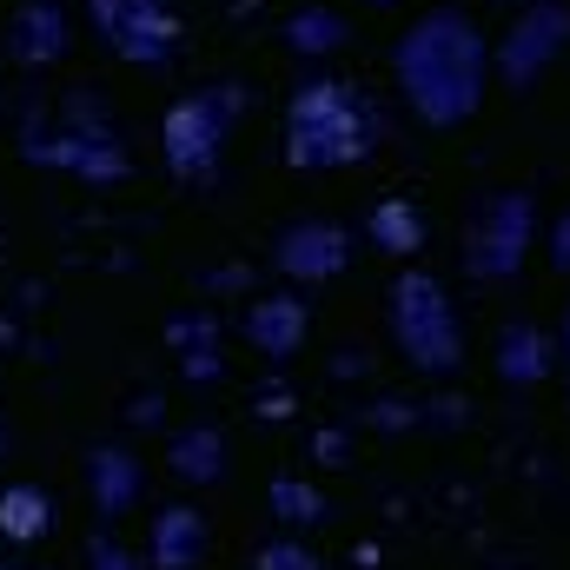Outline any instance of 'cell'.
<instances>
[{"instance_id": "6da1fadb", "label": "cell", "mask_w": 570, "mask_h": 570, "mask_svg": "<svg viewBox=\"0 0 570 570\" xmlns=\"http://www.w3.org/2000/svg\"><path fill=\"white\" fill-rule=\"evenodd\" d=\"M399 80H405V100L425 114L431 127L464 120L478 107V87H484V40H478V27L458 7L425 13L399 40Z\"/></svg>"}, {"instance_id": "7a4b0ae2", "label": "cell", "mask_w": 570, "mask_h": 570, "mask_svg": "<svg viewBox=\"0 0 570 570\" xmlns=\"http://www.w3.org/2000/svg\"><path fill=\"white\" fill-rule=\"evenodd\" d=\"M292 166H312V173H325V166H352L358 153H365V114H358V100H352V87H338V80H305L298 94H292Z\"/></svg>"}, {"instance_id": "3957f363", "label": "cell", "mask_w": 570, "mask_h": 570, "mask_svg": "<svg viewBox=\"0 0 570 570\" xmlns=\"http://www.w3.org/2000/svg\"><path fill=\"white\" fill-rule=\"evenodd\" d=\"M392 332L405 345V358L419 372H458L464 365V332H458V312L444 298V285L431 273H405L392 285Z\"/></svg>"}, {"instance_id": "277c9868", "label": "cell", "mask_w": 570, "mask_h": 570, "mask_svg": "<svg viewBox=\"0 0 570 570\" xmlns=\"http://www.w3.org/2000/svg\"><path fill=\"white\" fill-rule=\"evenodd\" d=\"M87 13H94L100 40L134 67H166L179 47V13L166 0H87Z\"/></svg>"}, {"instance_id": "5b68a950", "label": "cell", "mask_w": 570, "mask_h": 570, "mask_svg": "<svg viewBox=\"0 0 570 570\" xmlns=\"http://www.w3.org/2000/svg\"><path fill=\"white\" fill-rule=\"evenodd\" d=\"M27 159L67 166V173H80V179H120V173H127V146L114 140L100 120H80V107H73L67 127H33V120H27Z\"/></svg>"}, {"instance_id": "8992f818", "label": "cell", "mask_w": 570, "mask_h": 570, "mask_svg": "<svg viewBox=\"0 0 570 570\" xmlns=\"http://www.w3.org/2000/svg\"><path fill=\"white\" fill-rule=\"evenodd\" d=\"M226 120H233V94H193V100H179L166 114V166L179 179H213Z\"/></svg>"}, {"instance_id": "52a82bcc", "label": "cell", "mask_w": 570, "mask_h": 570, "mask_svg": "<svg viewBox=\"0 0 570 570\" xmlns=\"http://www.w3.org/2000/svg\"><path fill=\"white\" fill-rule=\"evenodd\" d=\"M524 246H531V199H524V193H504V199L484 206V219H478L464 259H471L478 279H511V273L524 266Z\"/></svg>"}, {"instance_id": "ba28073f", "label": "cell", "mask_w": 570, "mask_h": 570, "mask_svg": "<svg viewBox=\"0 0 570 570\" xmlns=\"http://www.w3.org/2000/svg\"><path fill=\"white\" fill-rule=\"evenodd\" d=\"M345 266H352V233L332 226V219H305V226H292L279 239V273L298 285H325Z\"/></svg>"}, {"instance_id": "9c48e42d", "label": "cell", "mask_w": 570, "mask_h": 570, "mask_svg": "<svg viewBox=\"0 0 570 570\" xmlns=\"http://www.w3.org/2000/svg\"><path fill=\"white\" fill-rule=\"evenodd\" d=\"M140 491H146V464L120 444H94L87 451V498H94V518L100 524H120L140 511Z\"/></svg>"}, {"instance_id": "30bf717a", "label": "cell", "mask_w": 570, "mask_h": 570, "mask_svg": "<svg viewBox=\"0 0 570 570\" xmlns=\"http://www.w3.org/2000/svg\"><path fill=\"white\" fill-rule=\"evenodd\" d=\"M213 551V531H206V511L193 504H166L146 531V570H199Z\"/></svg>"}, {"instance_id": "8fae6325", "label": "cell", "mask_w": 570, "mask_h": 570, "mask_svg": "<svg viewBox=\"0 0 570 570\" xmlns=\"http://www.w3.org/2000/svg\"><path fill=\"white\" fill-rule=\"evenodd\" d=\"M564 33H570V13L564 7H538L518 33H511V47H504V73H511V87H524L558 47H564Z\"/></svg>"}, {"instance_id": "7c38bea8", "label": "cell", "mask_w": 570, "mask_h": 570, "mask_svg": "<svg viewBox=\"0 0 570 570\" xmlns=\"http://www.w3.org/2000/svg\"><path fill=\"white\" fill-rule=\"evenodd\" d=\"M7 47H13V60H27V67H53V60L67 53V13H60L53 0H27V7L13 13Z\"/></svg>"}, {"instance_id": "4fadbf2b", "label": "cell", "mask_w": 570, "mask_h": 570, "mask_svg": "<svg viewBox=\"0 0 570 570\" xmlns=\"http://www.w3.org/2000/svg\"><path fill=\"white\" fill-rule=\"evenodd\" d=\"M246 338L266 352V358H292L305 345V305L292 292H273V298H253L246 312Z\"/></svg>"}, {"instance_id": "5bb4252c", "label": "cell", "mask_w": 570, "mask_h": 570, "mask_svg": "<svg viewBox=\"0 0 570 570\" xmlns=\"http://www.w3.org/2000/svg\"><path fill=\"white\" fill-rule=\"evenodd\" d=\"M166 464H173V478H186V484H213V478L226 471V438L213 425L179 431V438L166 444Z\"/></svg>"}, {"instance_id": "9a60e30c", "label": "cell", "mask_w": 570, "mask_h": 570, "mask_svg": "<svg viewBox=\"0 0 570 570\" xmlns=\"http://www.w3.org/2000/svg\"><path fill=\"white\" fill-rule=\"evenodd\" d=\"M47 524H53V498L40 484H7L0 491V538L7 544H33V538H47Z\"/></svg>"}, {"instance_id": "2e32d148", "label": "cell", "mask_w": 570, "mask_h": 570, "mask_svg": "<svg viewBox=\"0 0 570 570\" xmlns=\"http://www.w3.org/2000/svg\"><path fill=\"white\" fill-rule=\"evenodd\" d=\"M419 239H425V219L405 199H379L372 206V246L379 253H419Z\"/></svg>"}, {"instance_id": "e0dca14e", "label": "cell", "mask_w": 570, "mask_h": 570, "mask_svg": "<svg viewBox=\"0 0 570 570\" xmlns=\"http://www.w3.org/2000/svg\"><path fill=\"white\" fill-rule=\"evenodd\" d=\"M498 372H504L511 385H538V379L551 372V358H544V332H538V325H511V332H504V358H498Z\"/></svg>"}, {"instance_id": "ac0fdd59", "label": "cell", "mask_w": 570, "mask_h": 570, "mask_svg": "<svg viewBox=\"0 0 570 570\" xmlns=\"http://www.w3.org/2000/svg\"><path fill=\"white\" fill-rule=\"evenodd\" d=\"M266 498H273V511H279L285 524H318V518H325V504H318V491H312V484L273 478V491H266Z\"/></svg>"}, {"instance_id": "d6986e66", "label": "cell", "mask_w": 570, "mask_h": 570, "mask_svg": "<svg viewBox=\"0 0 570 570\" xmlns=\"http://www.w3.org/2000/svg\"><path fill=\"white\" fill-rule=\"evenodd\" d=\"M292 47H298V53H325V47H338V13H325V7L298 13V20H292Z\"/></svg>"}, {"instance_id": "ffe728a7", "label": "cell", "mask_w": 570, "mask_h": 570, "mask_svg": "<svg viewBox=\"0 0 570 570\" xmlns=\"http://www.w3.org/2000/svg\"><path fill=\"white\" fill-rule=\"evenodd\" d=\"M87 570H146V564H140V551H127L114 531H94L87 538Z\"/></svg>"}, {"instance_id": "44dd1931", "label": "cell", "mask_w": 570, "mask_h": 570, "mask_svg": "<svg viewBox=\"0 0 570 570\" xmlns=\"http://www.w3.org/2000/svg\"><path fill=\"white\" fill-rule=\"evenodd\" d=\"M253 570H318V558H312L305 544H266Z\"/></svg>"}, {"instance_id": "7402d4cb", "label": "cell", "mask_w": 570, "mask_h": 570, "mask_svg": "<svg viewBox=\"0 0 570 570\" xmlns=\"http://www.w3.org/2000/svg\"><path fill=\"white\" fill-rule=\"evenodd\" d=\"M551 253H558V266H570V213L558 219V246H551Z\"/></svg>"}, {"instance_id": "603a6c76", "label": "cell", "mask_w": 570, "mask_h": 570, "mask_svg": "<svg viewBox=\"0 0 570 570\" xmlns=\"http://www.w3.org/2000/svg\"><path fill=\"white\" fill-rule=\"evenodd\" d=\"M0 458H7V419H0Z\"/></svg>"}, {"instance_id": "cb8c5ba5", "label": "cell", "mask_w": 570, "mask_h": 570, "mask_svg": "<svg viewBox=\"0 0 570 570\" xmlns=\"http://www.w3.org/2000/svg\"><path fill=\"white\" fill-rule=\"evenodd\" d=\"M564 352H570V318H564Z\"/></svg>"}, {"instance_id": "d4e9b609", "label": "cell", "mask_w": 570, "mask_h": 570, "mask_svg": "<svg viewBox=\"0 0 570 570\" xmlns=\"http://www.w3.org/2000/svg\"><path fill=\"white\" fill-rule=\"evenodd\" d=\"M0 570H33V564H0Z\"/></svg>"}]
</instances>
